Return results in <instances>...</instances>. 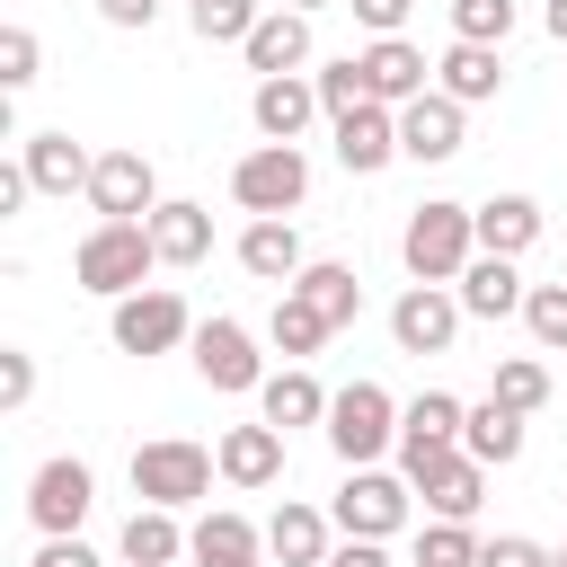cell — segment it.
Wrapping results in <instances>:
<instances>
[{
  "mask_svg": "<svg viewBox=\"0 0 567 567\" xmlns=\"http://www.w3.org/2000/svg\"><path fill=\"white\" fill-rule=\"evenodd\" d=\"M399 257H408L416 284H461V266L478 257V204L425 195V204L408 213V230H399Z\"/></svg>",
  "mask_w": 567,
  "mask_h": 567,
  "instance_id": "obj_1",
  "label": "cell"
},
{
  "mask_svg": "<svg viewBox=\"0 0 567 567\" xmlns=\"http://www.w3.org/2000/svg\"><path fill=\"white\" fill-rule=\"evenodd\" d=\"M151 266H159L151 221H97V230L71 248V275H80V292H97V301L142 292V275H151Z\"/></svg>",
  "mask_w": 567,
  "mask_h": 567,
  "instance_id": "obj_2",
  "label": "cell"
},
{
  "mask_svg": "<svg viewBox=\"0 0 567 567\" xmlns=\"http://www.w3.org/2000/svg\"><path fill=\"white\" fill-rule=\"evenodd\" d=\"M213 478H221V461H213L204 443H186V434H159V443H142V452H133V496H142V505L186 514V505H204V496H213Z\"/></svg>",
  "mask_w": 567,
  "mask_h": 567,
  "instance_id": "obj_3",
  "label": "cell"
},
{
  "mask_svg": "<svg viewBox=\"0 0 567 567\" xmlns=\"http://www.w3.org/2000/svg\"><path fill=\"white\" fill-rule=\"evenodd\" d=\"M328 452L346 461V470H363V461H381L390 443H399V399L381 390V381H346L337 399H328Z\"/></svg>",
  "mask_w": 567,
  "mask_h": 567,
  "instance_id": "obj_4",
  "label": "cell"
},
{
  "mask_svg": "<svg viewBox=\"0 0 567 567\" xmlns=\"http://www.w3.org/2000/svg\"><path fill=\"white\" fill-rule=\"evenodd\" d=\"M408 505H416V487H408V470H381V461H363V470H346V487H337V532H354V540H390V532H408Z\"/></svg>",
  "mask_w": 567,
  "mask_h": 567,
  "instance_id": "obj_5",
  "label": "cell"
},
{
  "mask_svg": "<svg viewBox=\"0 0 567 567\" xmlns=\"http://www.w3.org/2000/svg\"><path fill=\"white\" fill-rule=\"evenodd\" d=\"M230 195H239V213H301V195H310L301 142H257V151L230 168Z\"/></svg>",
  "mask_w": 567,
  "mask_h": 567,
  "instance_id": "obj_6",
  "label": "cell"
},
{
  "mask_svg": "<svg viewBox=\"0 0 567 567\" xmlns=\"http://www.w3.org/2000/svg\"><path fill=\"white\" fill-rule=\"evenodd\" d=\"M106 337H115V354H168V346H195V319H186V301L168 284H142V292L115 301Z\"/></svg>",
  "mask_w": 567,
  "mask_h": 567,
  "instance_id": "obj_7",
  "label": "cell"
},
{
  "mask_svg": "<svg viewBox=\"0 0 567 567\" xmlns=\"http://www.w3.org/2000/svg\"><path fill=\"white\" fill-rule=\"evenodd\" d=\"M80 195H89L97 221H151V213H159V177H151L142 151H97V168H89Z\"/></svg>",
  "mask_w": 567,
  "mask_h": 567,
  "instance_id": "obj_8",
  "label": "cell"
},
{
  "mask_svg": "<svg viewBox=\"0 0 567 567\" xmlns=\"http://www.w3.org/2000/svg\"><path fill=\"white\" fill-rule=\"evenodd\" d=\"M461 292L452 284H408L399 301H390V337H399V354H452V337H461Z\"/></svg>",
  "mask_w": 567,
  "mask_h": 567,
  "instance_id": "obj_9",
  "label": "cell"
},
{
  "mask_svg": "<svg viewBox=\"0 0 567 567\" xmlns=\"http://www.w3.org/2000/svg\"><path fill=\"white\" fill-rule=\"evenodd\" d=\"M408 487L425 496V514H443V523H478V505H487V461L452 443V452L416 461V470H408Z\"/></svg>",
  "mask_w": 567,
  "mask_h": 567,
  "instance_id": "obj_10",
  "label": "cell"
},
{
  "mask_svg": "<svg viewBox=\"0 0 567 567\" xmlns=\"http://www.w3.org/2000/svg\"><path fill=\"white\" fill-rule=\"evenodd\" d=\"M89 496H97L89 461L53 452V461L27 478V523H35V532H80V523H89Z\"/></svg>",
  "mask_w": 567,
  "mask_h": 567,
  "instance_id": "obj_11",
  "label": "cell"
},
{
  "mask_svg": "<svg viewBox=\"0 0 567 567\" xmlns=\"http://www.w3.org/2000/svg\"><path fill=\"white\" fill-rule=\"evenodd\" d=\"M310 115H328L310 71H275V80H257V89H248V124H257L266 142H301V133H310Z\"/></svg>",
  "mask_w": 567,
  "mask_h": 567,
  "instance_id": "obj_12",
  "label": "cell"
},
{
  "mask_svg": "<svg viewBox=\"0 0 567 567\" xmlns=\"http://www.w3.org/2000/svg\"><path fill=\"white\" fill-rule=\"evenodd\" d=\"M195 372H204L213 390H257V381H266L257 337H248L239 319H195Z\"/></svg>",
  "mask_w": 567,
  "mask_h": 567,
  "instance_id": "obj_13",
  "label": "cell"
},
{
  "mask_svg": "<svg viewBox=\"0 0 567 567\" xmlns=\"http://www.w3.org/2000/svg\"><path fill=\"white\" fill-rule=\"evenodd\" d=\"M461 425H470V408H461L452 390H416V399L399 408V470H416V461L452 452V443H461Z\"/></svg>",
  "mask_w": 567,
  "mask_h": 567,
  "instance_id": "obj_14",
  "label": "cell"
},
{
  "mask_svg": "<svg viewBox=\"0 0 567 567\" xmlns=\"http://www.w3.org/2000/svg\"><path fill=\"white\" fill-rule=\"evenodd\" d=\"M461 151V97H443V89H425V97H408L399 106V159H452Z\"/></svg>",
  "mask_w": 567,
  "mask_h": 567,
  "instance_id": "obj_15",
  "label": "cell"
},
{
  "mask_svg": "<svg viewBox=\"0 0 567 567\" xmlns=\"http://www.w3.org/2000/svg\"><path fill=\"white\" fill-rule=\"evenodd\" d=\"M337 159H346L354 177H381V168L399 159V106L363 97L354 115H337Z\"/></svg>",
  "mask_w": 567,
  "mask_h": 567,
  "instance_id": "obj_16",
  "label": "cell"
},
{
  "mask_svg": "<svg viewBox=\"0 0 567 567\" xmlns=\"http://www.w3.org/2000/svg\"><path fill=\"white\" fill-rule=\"evenodd\" d=\"M239 266L257 275V284H292L310 257H301V230H292V213H248V230H239Z\"/></svg>",
  "mask_w": 567,
  "mask_h": 567,
  "instance_id": "obj_17",
  "label": "cell"
},
{
  "mask_svg": "<svg viewBox=\"0 0 567 567\" xmlns=\"http://www.w3.org/2000/svg\"><path fill=\"white\" fill-rule=\"evenodd\" d=\"M248 71L257 80H275V71H310V9H266L257 27H248Z\"/></svg>",
  "mask_w": 567,
  "mask_h": 567,
  "instance_id": "obj_18",
  "label": "cell"
},
{
  "mask_svg": "<svg viewBox=\"0 0 567 567\" xmlns=\"http://www.w3.org/2000/svg\"><path fill=\"white\" fill-rule=\"evenodd\" d=\"M354 62H363V89H372L381 106H408V97H425V71H434V62H425L408 35H372Z\"/></svg>",
  "mask_w": 567,
  "mask_h": 567,
  "instance_id": "obj_19",
  "label": "cell"
},
{
  "mask_svg": "<svg viewBox=\"0 0 567 567\" xmlns=\"http://www.w3.org/2000/svg\"><path fill=\"white\" fill-rule=\"evenodd\" d=\"M213 461H221V478L230 487H275L284 478V425H230L221 443H213Z\"/></svg>",
  "mask_w": 567,
  "mask_h": 567,
  "instance_id": "obj_20",
  "label": "cell"
},
{
  "mask_svg": "<svg viewBox=\"0 0 567 567\" xmlns=\"http://www.w3.org/2000/svg\"><path fill=\"white\" fill-rule=\"evenodd\" d=\"M328 399H337V390H319L310 363H284V372L257 381V416L284 425V434H292V425H328Z\"/></svg>",
  "mask_w": 567,
  "mask_h": 567,
  "instance_id": "obj_21",
  "label": "cell"
},
{
  "mask_svg": "<svg viewBox=\"0 0 567 567\" xmlns=\"http://www.w3.org/2000/svg\"><path fill=\"white\" fill-rule=\"evenodd\" d=\"M328 532H337V514H319V505H292V496H284V505H275V523H266V549H275L284 567H328V549H337Z\"/></svg>",
  "mask_w": 567,
  "mask_h": 567,
  "instance_id": "obj_22",
  "label": "cell"
},
{
  "mask_svg": "<svg viewBox=\"0 0 567 567\" xmlns=\"http://www.w3.org/2000/svg\"><path fill=\"white\" fill-rule=\"evenodd\" d=\"M257 549H266V532H257L248 514H230V505H213V514L186 532V558H195V567H257Z\"/></svg>",
  "mask_w": 567,
  "mask_h": 567,
  "instance_id": "obj_23",
  "label": "cell"
},
{
  "mask_svg": "<svg viewBox=\"0 0 567 567\" xmlns=\"http://www.w3.org/2000/svg\"><path fill=\"white\" fill-rule=\"evenodd\" d=\"M18 168L35 177V195H71V186H89L97 159H89L71 133H27V142H18Z\"/></svg>",
  "mask_w": 567,
  "mask_h": 567,
  "instance_id": "obj_24",
  "label": "cell"
},
{
  "mask_svg": "<svg viewBox=\"0 0 567 567\" xmlns=\"http://www.w3.org/2000/svg\"><path fill=\"white\" fill-rule=\"evenodd\" d=\"M151 248H159V266H204V257H213V213L186 204V195H168V204L151 213Z\"/></svg>",
  "mask_w": 567,
  "mask_h": 567,
  "instance_id": "obj_25",
  "label": "cell"
},
{
  "mask_svg": "<svg viewBox=\"0 0 567 567\" xmlns=\"http://www.w3.org/2000/svg\"><path fill=\"white\" fill-rule=\"evenodd\" d=\"M452 292H461V310H470V319H514V310H523V275H514V257H487V248L461 266V284H452Z\"/></svg>",
  "mask_w": 567,
  "mask_h": 567,
  "instance_id": "obj_26",
  "label": "cell"
},
{
  "mask_svg": "<svg viewBox=\"0 0 567 567\" xmlns=\"http://www.w3.org/2000/svg\"><path fill=\"white\" fill-rule=\"evenodd\" d=\"M496 80H505V44H461V35H452V53L434 62V89H443V97H461V106L496 97Z\"/></svg>",
  "mask_w": 567,
  "mask_h": 567,
  "instance_id": "obj_27",
  "label": "cell"
},
{
  "mask_svg": "<svg viewBox=\"0 0 567 567\" xmlns=\"http://www.w3.org/2000/svg\"><path fill=\"white\" fill-rule=\"evenodd\" d=\"M292 292H301V301H310V310H319L328 328H346V319L363 310V275H354L346 257H310V266L292 275Z\"/></svg>",
  "mask_w": 567,
  "mask_h": 567,
  "instance_id": "obj_28",
  "label": "cell"
},
{
  "mask_svg": "<svg viewBox=\"0 0 567 567\" xmlns=\"http://www.w3.org/2000/svg\"><path fill=\"white\" fill-rule=\"evenodd\" d=\"M461 452H478L487 470H505V461H523V408H505L496 390L470 408V425H461Z\"/></svg>",
  "mask_w": 567,
  "mask_h": 567,
  "instance_id": "obj_29",
  "label": "cell"
},
{
  "mask_svg": "<svg viewBox=\"0 0 567 567\" xmlns=\"http://www.w3.org/2000/svg\"><path fill=\"white\" fill-rule=\"evenodd\" d=\"M532 239H540V204L532 195H487L478 204V248L487 257H523Z\"/></svg>",
  "mask_w": 567,
  "mask_h": 567,
  "instance_id": "obj_30",
  "label": "cell"
},
{
  "mask_svg": "<svg viewBox=\"0 0 567 567\" xmlns=\"http://www.w3.org/2000/svg\"><path fill=\"white\" fill-rule=\"evenodd\" d=\"M177 558H186L177 514H168V505H133V523H124V567H177Z\"/></svg>",
  "mask_w": 567,
  "mask_h": 567,
  "instance_id": "obj_31",
  "label": "cell"
},
{
  "mask_svg": "<svg viewBox=\"0 0 567 567\" xmlns=\"http://www.w3.org/2000/svg\"><path fill=\"white\" fill-rule=\"evenodd\" d=\"M266 337H275V354H292V363H301V354H319L337 328H328V319H319V310H310V301L284 284V292H275V319H266Z\"/></svg>",
  "mask_w": 567,
  "mask_h": 567,
  "instance_id": "obj_32",
  "label": "cell"
},
{
  "mask_svg": "<svg viewBox=\"0 0 567 567\" xmlns=\"http://www.w3.org/2000/svg\"><path fill=\"white\" fill-rule=\"evenodd\" d=\"M523 328H532V346H540V354H567V275L523 292Z\"/></svg>",
  "mask_w": 567,
  "mask_h": 567,
  "instance_id": "obj_33",
  "label": "cell"
},
{
  "mask_svg": "<svg viewBox=\"0 0 567 567\" xmlns=\"http://www.w3.org/2000/svg\"><path fill=\"white\" fill-rule=\"evenodd\" d=\"M186 18H195L204 44H248V27H257L266 9H257V0H186Z\"/></svg>",
  "mask_w": 567,
  "mask_h": 567,
  "instance_id": "obj_34",
  "label": "cell"
},
{
  "mask_svg": "<svg viewBox=\"0 0 567 567\" xmlns=\"http://www.w3.org/2000/svg\"><path fill=\"white\" fill-rule=\"evenodd\" d=\"M496 399L523 408V416L549 408V363H540V354H505V363H496Z\"/></svg>",
  "mask_w": 567,
  "mask_h": 567,
  "instance_id": "obj_35",
  "label": "cell"
},
{
  "mask_svg": "<svg viewBox=\"0 0 567 567\" xmlns=\"http://www.w3.org/2000/svg\"><path fill=\"white\" fill-rule=\"evenodd\" d=\"M416 567H478V532H470V523H443V514H434V523L416 532Z\"/></svg>",
  "mask_w": 567,
  "mask_h": 567,
  "instance_id": "obj_36",
  "label": "cell"
},
{
  "mask_svg": "<svg viewBox=\"0 0 567 567\" xmlns=\"http://www.w3.org/2000/svg\"><path fill=\"white\" fill-rule=\"evenodd\" d=\"M452 35L461 44H505L514 35V0H452Z\"/></svg>",
  "mask_w": 567,
  "mask_h": 567,
  "instance_id": "obj_37",
  "label": "cell"
},
{
  "mask_svg": "<svg viewBox=\"0 0 567 567\" xmlns=\"http://www.w3.org/2000/svg\"><path fill=\"white\" fill-rule=\"evenodd\" d=\"M310 80H319V106H328V115H354V106L372 97V89H363V62H354V53H346V62H319Z\"/></svg>",
  "mask_w": 567,
  "mask_h": 567,
  "instance_id": "obj_38",
  "label": "cell"
},
{
  "mask_svg": "<svg viewBox=\"0 0 567 567\" xmlns=\"http://www.w3.org/2000/svg\"><path fill=\"white\" fill-rule=\"evenodd\" d=\"M35 62H44L35 27H0V89H9V97H18L27 80H35Z\"/></svg>",
  "mask_w": 567,
  "mask_h": 567,
  "instance_id": "obj_39",
  "label": "cell"
},
{
  "mask_svg": "<svg viewBox=\"0 0 567 567\" xmlns=\"http://www.w3.org/2000/svg\"><path fill=\"white\" fill-rule=\"evenodd\" d=\"M478 567H558L540 540H523V532H496V540H478Z\"/></svg>",
  "mask_w": 567,
  "mask_h": 567,
  "instance_id": "obj_40",
  "label": "cell"
},
{
  "mask_svg": "<svg viewBox=\"0 0 567 567\" xmlns=\"http://www.w3.org/2000/svg\"><path fill=\"white\" fill-rule=\"evenodd\" d=\"M27 399H35V354H18V346H9V354H0V408L18 416Z\"/></svg>",
  "mask_w": 567,
  "mask_h": 567,
  "instance_id": "obj_41",
  "label": "cell"
},
{
  "mask_svg": "<svg viewBox=\"0 0 567 567\" xmlns=\"http://www.w3.org/2000/svg\"><path fill=\"white\" fill-rule=\"evenodd\" d=\"M27 567H97V549H89L80 532H44V549H35Z\"/></svg>",
  "mask_w": 567,
  "mask_h": 567,
  "instance_id": "obj_42",
  "label": "cell"
},
{
  "mask_svg": "<svg viewBox=\"0 0 567 567\" xmlns=\"http://www.w3.org/2000/svg\"><path fill=\"white\" fill-rule=\"evenodd\" d=\"M346 9H354V27H372V35H399L416 0H346Z\"/></svg>",
  "mask_w": 567,
  "mask_h": 567,
  "instance_id": "obj_43",
  "label": "cell"
},
{
  "mask_svg": "<svg viewBox=\"0 0 567 567\" xmlns=\"http://www.w3.org/2000/svg\"><path fill=\"white\" fill-rule=\"evenodd\" d=\"M97 18L133 35V27H151V18H159V0H97Z\"/></svg>",
  "mask_w": 567,
  "mask_h": 567,
  "instance_id": "obj_44",
  "label": "cell"
},
{
  "mask_svg": "<svg viewBox=\"0 0 567 567\" xmlns=\"http://www.w3.org/2000/svg\"><path fill=\"white\" fill-rule=\"evenodd\" d=\"M328 567H390V549H381V540H354V532H346V540L328 549Z\"/></svg>",
  "mask_w": 567,
  "mask_h": 567,
  "instance_id": "obj_45",
  "label": "cell"
},
{
  "mask_svg": "<svg viewBox=\"0 0 567 567\" xmlns=\"http://www.w3.org/2000/svg\"><path fill=\"white\" fill-rule=\"evenodd\" d=\"M540 27H549V35L567 44V0H549V9H540Z\"/></svg>",
  "mask_w": 567,
  "mask_h": 567,
  "instance_id": "obj_46",
  "label": "cell"
},
{
  "mask_svg": "<svg viewBox=\"0 0 567 567\" xmlns=\"http://www.w3.org/2000/svg\"><path fill=\"white\" fill-rule=\"evenodd\" d=\"M284 9H328V0H284Z\"/></svg>",
  "mask_w": 567,
  "mask_h": 567,
  "instance_id": "obj_47",
  "label": "cell"
},
{
  "mask_svg": "<svg viewBox=\"0 0 567 567\" xmlns=\"http://www.w3.org/2000/svg\"><path fill=\"white\" fill-rule=\"evenodd\" d=\"M558 567H567V549H558Z\"/></svg>",
  "mask_w": 567,
  "mask_h": 567,
  "instance_id": "obj_48",
  "label": "cell"
}]
</instances>
